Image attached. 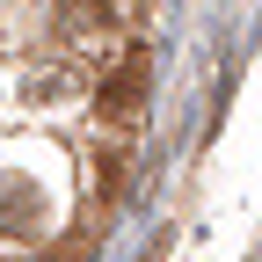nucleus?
I'll return each mask as SVG.
<instances>
[{"label":"nucleus","mask_w":262,"mask_h":262,"mask_svg":"<svg viewBox=\"0 0 262 262\" xmlns=\"http://www.w3.org/2000/svg\"><path fill=\"white\" fill-rule=\"evenodd\" d=\"M66 8H73V15H88V29H95V22H110V8H102V0H66Z\"/></svg>","instance_id":"nucleus-2"},{"label":"nucleus","mask_w":262,"mask_h":262,"mask_svg":"<svg viewBox=\"0 0 262 262\" xmlns=\"http://www.w3.org/2000/svg\"><path fill=\"white\" fill-rule=\"evenodd\" d=\"M146 73H153V58L146 51H124V66L102 80V117H131L146 102Z\"/></svg>","instance_id":"nucleus-1"}]
</instances>
